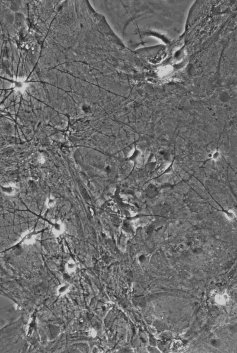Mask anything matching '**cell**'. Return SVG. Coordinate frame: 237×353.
Returning <instances> with one entry per match:
<instances>
[{
  "instance_id": "7a4b0ae2",
  "label": "cell",
  "mask_w": 237,
  "mask_h": 353,
  "mask_svg": "<svg viewBox=\"0 0 237 353\" xmlns=\"http://www.w3.org/2000/svg\"><path fill=\"white\" fill-rule=\"evenodd\" d=\"M182 343L180 342V341H174L171 344V349L173 351H177L179 350H180V348H182Z\"/></svg>"
},
{
  "instance_id": "6da1fadb",
  "label": "cell",
  "mask_w": 237,
  "mask_h": 353,
  "mask_svg": "<svg viewBox=\"0 0 237 353\" xmlns=\"http://www.w3.org/2000/svg\"><path fill=\"white\" fill-rule=\"evenodd\" d=\"M228 301V296L227 295H217L215 297V301L217 303L223 305L226 304Z\"/></svg>"
}]
</instances>
